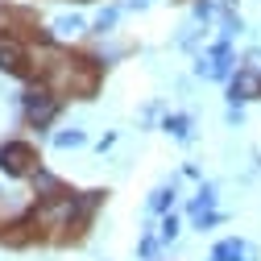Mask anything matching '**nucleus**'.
<instances>
[{
	"label": "nucleus",
	"instance_id": "1",
	"mask_svg": "<svg viewBox=\"0 0 261 261\" xmlns=\"http://www.w3.org/2000/svg\"><path fill=\"white\" fill-rule=\"evenodd\" d=\"M0 170L13 174V178L38 174V149L29 145V141H9V145H0Z\"/></svg>",
	"mask_w": 261,
	"mask_h": 261
},
{
	"label": "nucleus",
	"instance_id": "2",
	"mask_svg": "<svg viewBox=\"0 0 261 261\" xmlns=\"http://www.w3.org/2000/svg\"><path fill=\"white\" fill-rule=\"evenodd\" d=\"M54 112H58V95H54V91H29V95H25V116L34 120L38 128L50 124Z\"/></svg>",
	"mask_w": 261,
	"mask_h": 261
},
{
	"label": "nucleus",
	"instance_id": "3",
	"mask_svg": "<svg viewBox=\"0 0 261 261\" xmlns=\"http://www.w3.org/2000/svg\"><path fill=\"white\" fill-rule=\"evenodd\" d=\"M232 95H237V100H257V95H261V75L257 71H241L232 79Z\"/></svg>",
	"mask_w": 261,
	"mask_h": 261
},
{
	"label": "nucleus",
	"instance_id": "4",
	"mask_svg": "<svg viewBox=\"0 0 261 261\" xmlns=\"http://www.w3.org/2000/svg\"><path fill=\"white\" fill-rule=\"evenodd\" d=\"M216 261H253V249L245 241H224L216 245Z\"/></svg>",
	"mask_w": 261,
	"mask_h": 261
},
{
	"label": "nucleus",
	"instance_id": "5",
	"mask_svg": "<svg viewBox=\"0 0 261 261\" xmlns=\"http://www.w3.org/2000/svg\"><path fill=\"white\" fill-rule=\"evenodd\" d=\"M166 128H170L174 137H187V116H170V120H166Z\"/></svg>",
	"mask_w": 261,
	"mask_h": 261
},
{
	"label": "nucleus",
	"instance_id": "6",
	"mask_svg": "<svg viewBox=\"0 0 261 261\" xmlns=\"http://www.w3.org/2000/svg\"><path fill=\"white\" fill-rule=\"evenodd\" d=\"M58 145L67 149V145H83V133H58Z\"/></svg>",
	"mask_w": 261,
	"mask_h": 261
}]
</instances>
